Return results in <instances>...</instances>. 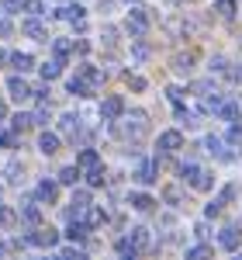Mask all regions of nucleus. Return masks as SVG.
Returning <instances> with one entry per match:
<instances>
[{
  "mask_svg": "<svg viewBox=\"0 0 242 260\" xmlns=\"http://www.w3.org/2000/svg\"><path fill=\"white\" fill-rule=\"evenodd\" d=\"M62 257H69V260L76 257V260H80V257H83V250H76V246H66V250H62Z\"/></svg>",
  "mask_w": 242,
  "mask_h": 260,
  "instance_id": "obj_41",
  "label": "nucleus"
},
{
  "mask_svg": "<svg viewBox=\"0 0 242 260\" xmlns=\"http://www.w3.org/2000/svg\"><path fill=\"white\" fill-rule=\"evenodd\" d=\"M56 18H62V21H73L76 28H83V7H80V4H66V7H62V11L56 14Z\"/></svg>",
  "mask_w": 242,
  "mask_h": 260,
  "instance_id": "obj_11",
  "label": "nucleus"
},
{
  "mask_svg": "<svg viewBox=\"0 0 242 260\" xmlns=\"http://www.w3.org/2000/svg\"><path fill=\"white\" fill-rule=\"evenodd\" d=\"M132 243H135V246H139V250H145V246H149V229H132Z\"/></svg>",
  "mask_w": 242,
  "mask_h": 260,
  "instance_id": "obj_33",
  "label": "nucleus"
},
{
  "mask_svg": "<svg viewBox=\"0 0 242 260\" xmlns=\"http://www.w3.org/2000/svg\"><path fill=\"white\" fill-rule=\"evenodd\" d=\"M73 49H76L80 56H87V49H90V45H87V42H83V39H76V42H73Z\"/></svg>",
  "mask_w": 242,
  "mask_h": 260,
  "instance_id": "obj_45",
  "label": "nucleus"
},
{
  "mask_svg": "<svg viewBox=\"0 0 242 260\" xmlns=\"http://www.w3.org/2000/svg\"><path fill=\"white\" fill-rule=\"evenodd\" d=\"M21 7H28V0H0V14H14Z\"/></svg>",
  "mask_w": 242,
  "mask_h": 260,
  "instance_id": "obj_32",
  "label": "nucleus"
},
{
  "mask_svg": "<svg viewBox=\"0 0 242 260\" xmlns=\"http://www.w3.org/2000/svg\"><path fill=\"white\" fill-rule=\"evenodd\" d=\"M208 253H211V250H208V246H197V250H190V253H187V257H208Z\"/></svg>",
  "mask_w": 242,
  "mask_h": 260,
  "instance_id": "obj_46",
  "label": "nucleus"
},
{
  "mask_svg": "<svg viewBox=\"0 0 242 260\" xmlns=\"http://www.w3.org/2000/svg\"><path fill=\"white\" fill-rule=\"evenodd\" d=\"M177 118H180L183 125H187V128H194V125H197V115H194V111H183V108L177 111Z\"/></svg>",
  "mask_w": 242,
  "mask_h": 260,
  "instance_id": "obj_36",
  "label": "nucleus"
},
{
  "mask_svg": "<svg viewBox=\"0 0 242 260\" xmlns=\"http://www.w3.org/2000/svg\"><path fill=\"white\" fill-rule=\"evenodd\" d=\"M128 4H135V0H128Z\"/></svg>",
  "mask_w": 242,
  "mask_h": 260,
  "instance_id": "obj_49",
  "label": "nucleus"
},
{
  "mask_svg": "<svg viewBox=\"0 0 242 260\" xmlns=\"http://www.w3.org/2000/svg\"><path fill=\"white\" fill-rule=\"evenodd\" d=\"M118 253H121V257H135V253H139V246L132 243V236H125V240H118Z\"/></svg>",
  "mask_w": 242,
  "mask_h": 260,
  "instance_id": "obj_30",
  "label": "nucleus"
},
{
  "mask_svg": "<svg viewBox=\"0 0 242 260\" xmlns=\"http://www.w3.org/2000/svg\"><path fill=\"white\" fill-rule=\"evenodd\" d=\"M239 111H242V108L235 104V101H228V104H222V108H218V115H222L225 121H235V118H239Z\"/></svg>",
  "mask_w": 242,
  "mask_h": 260,
  "instance_id": "obj_27",
  "label": "nucleus"
},
{
  "mask_svg": "<svg viewBox=\"0 0 242 260\" xmlns=\"http://www.w3.org/2000/svg\"><path fill=\"white\" fill-rule=\"evenodd\" d=\"M69 94H80V98H87V94H94V87H90V83H87V77H73V80H69Z\"/></svg>",
  "mask_w": 242,
  "mask_h": 260,
  "instance_id": "obj_16",
  "label": "nucleus"
},
{
  "mask_svg": "<svg viewBox=\"0 0 242 260\" xmlns=\"http://www.w3.org/2000/svg\"><path fill=\"white\" fill-rule=\"evenodd\" d=\"M104 180H107V177H104V167H101V163H97L94 170H87V184H90V187H101Z\"/></svg>",
  "mask_w": 242,
  "mask_h": 260,
  "instance_id": "obj_29",
  "label": "nucleus"
},
{
  "mask_svg": "<svg viewBox=\"0 0 242 260\" xmlns=\"http://www.w3.org/2000/svg\"><path fill=\"white\" fill-rule=\"evenodd\" d=\"M21 174H24V167H21V163H11V167H7V180L21 184Z\"/></svg>",
  "mask_w": 242,
  "mask_h": 260,
  "instance_id": "obj_37",
  "label": "nucleus"
},
{
  "mask_svg": "<svg viewBox=\"0 0 242 260\" xmlns=\"http://www.w3.org/2000/svg\"><path fill=\"white\" fill-rule=\"evenodd\" d=\"M11 66H14L18 73H28V70L35 66V59H31L28 52H14V56H11Z\"/></svg>",
  "mask_w": 242,
  "mask_h": 260,
  "instance_id": "obj_17",
  "label": "nucleus"
},
{
  "mask_svg": "<svg viewBox=\"0 0 242 260\" xmlns=\"http://www.w3.org/2000/svg\"><path fill=\"white\" fill-rule=\"evenodd\" d=\"M197 174H201V167H197V163H183V167H180V177L183 180H194Z\"/></svg>",
  "mask_w": 242,
  "mask_h": 260,
  "instance_id": "obj_34",
  "label": "nucleus"
},
{
  "mask_svg": "<svg viewBox=\"0 0 242 260\" xmlns=\"http://www.w3.org/2000/svg\"><path fill=\"white\" fill-rule=\"evenodd\" d=\"M56 194H59V187H56L52 180H42V184H38V201H49V205H52Z\"/></svg>",
  "mask_w": 242,
  "mask_h": 260,
  "instance_id": "obj_19",
  "label": "nucleus"
},
{
  "mask_svg": "<svg viewBox=\"0 0 242 260\" xmlns=\"http://www.w3.org/2000/svg\"><path fill=\"white\" fill-rule=\"evenodd\" d=\"M0 35H11V21H7V14H0Z\"/></svg>",
  "mask_w": 242,
  "mask_h": 260,
  "instance_id": "obj_42",
  "label": "nucleus"
},
{
  "mask_svg": "<svg viewBox=\"0 0 242 260\" xmlns=\"http://www.w3.org/2000/svg\"><path fill=\"white\" fill-rule=\"evenodd\" d=\"M87 233H90V225H83V222H73V225L66 229V236H69L73 243H83V240H87Z\"/></svg>",
  "mask_w": 242,
  "mask_h": 260,
  "instance_id": "obj_20",
  "label": "nucleus"
},
{
  "mask_svg": "<svg viewBox=\"0 0 242 260\" xmlns=\"http://www.w3.org/2000/svg\"><path fill=\"white\" fill-rule=\"evenodd\" d=\"M97 163H101L97 149H80V156H76V167H80V170H94Z\"/></svg>",
  "mask_w": 242,
  "mask_h": 260,
  "instance_id": "obj_15",
  "label": "nucleus"
},
{
  "mask_svg": "<svg viewBox=\"0 0 242 260\" xmlns=\"http://www.w3.org/2000/svg\"><path fill=\"white\" fill-rule=\"evenodd\" d=\"M0 118H4V104H0Z\"/></svg>",
  "mask_w": 242,
  "mask_h": 260,
  "instance_id": "obj_47",
  "label": "nucleus"
},
{
  "mask_svg": "<svg viewBox=\"0 0 242 260\" xmlns=\"http://www.w3.org/2000/svg\"><path fill=\"white\" fill-rule=\"evenodd\" d=\"M156 170H159V167L152 160H135V180H139V184H152V180H156Z\"/></svg>",
  "mask_w": 242,
  "mask_h": 260,
  "instance_id": "obj_6",
  "label": "nucleus"
},
{
  "mask_svg": "<svg viewBox=\"0 0 242 260\" xmlns=\"http://www.w3.org/2000/svg\"><path fill=\"white\" fill-rule=\"evenodd\" d=\"M0 146H4V149L14 146V136H11V132H0Z\"/></svg>",
  "mask_w": 242,
  "mask_h": 260,
  "instance_id": "obj_44",
  "label": "nucleus"
},
{
  "mask_svg": "<svg viewBox=\"0 0 242 260\" xmlns=\"http://www.w3.org/2000/svg\"><path fill=\"white\" fill-rule=\"evenodd\" d=\"M38 149L45 153V156H56V153H59V136H56V132H42L38 136Z\"/></svg>",
  "mask_w": 242,
  "mask_h": 260,
  "instance_id": "obj_9",
  "label": "nucleus"
},
{
  "mask_svg": "<svg viewBox=\"0 0 242 260\" xmlns=\"http://www.w3.org/2000/svg\"><path fill=\"white\" fill-rule=\"evenodd\" d=\"M128 205H132V208H135V212H149V208H152V205H156V201L149 198V194H132V201H128Z\"/></svg>",
  "mask_w": 242,
  "mask_h": 260,
  "instance_id": "obj_24",
  "label": "nucleus"
},
{
  "mask_svg": "<svg viewBox=\"0 0 242 260\" xmlns=\"http://www.w3.org/2000/svg\"><path fill=\"white\" fill-rule=\"evenodd\" d=\"M215 11H218V18H235V0H215Z\"/></svg>",
  "mask_w": 242,
  "mask_h": 260,
  "instance_id": "obj_22",
  "label": "nucleus"
},
{
  "mask_svg": "<svg viewBox=\"0 0 242 260\" xmlns=\"http://www.w3.org/2000/svg\"><path fill=\"white\" fill-rule=\"evenodd\" d=\"M14 222H18V212L11 205H0V229H11Z\"/></svg>",
  "mask_w": 242,
  "mask_h": 260,
  "instance_id": "obj_21",
  "label": "nucleus"
},
{
  "mask_svg": "<svg viewBox=\"0 0 242 260\" xmlns=\"http://www.w3.org/2000/svg\"><path fill=\"white\" fill-rule=\"evenodd\" d=\"M31 121H35V125H49V101H42V108L35 111V118H31Z\"/></svg>",
  "mask_w": 242,
  "mask_h": 260,
  "instance_id": "obj_35",
  "label": "nucleus"
},
{
  "mask_svg": "<svg viewBox=\"0 0 242 260\" xmlns=\"http://www.w3.org/2000/svg\"><path fill=\"white\" fill-rule=\"evenodd\" d=\"M204 146H208V153H211V156H218V160H225V163L232 160V153H228V149H225V142L218 139V136H211V139L204 142Z\"/></svg>",
  "mask_w": 242,
  "mask_h": 260,
  "instance_id": "obj_14",
  "label": "nucleus"
},
{
  "mask_svg": "<svg viewBox=\"0 0 242 260\" xmlns=\"http://www.w3.org/2000/svg\"><path fill=\"white\" fill-rule=\"evenodd\" d=\"M218 243H222V250H239L242 233L235 229V225H228V229H222V236H218Z\"/></svg>",
  "mask_w": 242,
  "mask_h": 260,
  "instance_id": "obj_8",
  "label": "nucleus"
},
{
  "mask_svg": "<svg viewBox=\"0 0 242 260\" xmlns=\"http://www.w3.org/2000/svg\"><path fill=\"white\" fill-rule=\"evenodd\" d=\"M59 132H62V136H69V139H76V136L83 132V118H80V115H73V111L62 115V118H59Z\"/></svg>",
  "mask_w": 242,
  "mask_h": 260,
  "instance_id": "obj_5",
  "label": "nucleus"
},
{
  "mask_svg": "<svg viewBox=\"0 0 242 260\" xmlns=\"http://www.w3.org/2000/svg\"><path fill=\"white\" fill-rule=\"evenodd\" d=\"M31 125H35V121H31V115H14V118H11V128H14V132H28V128H31Z\"/></svg>",
  "mask_w": 242,
  "mask_h": 260,
  "instance_id": "obj_25",
  "label": "nucleus"
},
{
  "mask_svg": "<svg viewBox=\"0 0 242 260\" xmlns=\"http://www.w3.org/2000/svg\"><path fill=\"white\" fill-rule=\"evenodd\" d=\"M52 49H56V59H66V56L73 52V42H69V39H56Z\"/></svg>",
  "mask_w": 242,
  "mask_h": 260,
  "instance_id": "obj_31",
  "label": "nucleus"
},
{
  "mask_svg": "<svg viewBox=\"0 0 242 260\" xmlns=\"http://www.w3.org/2000/svg\"><path fill=\"white\" fill-rule=\"evenodd\" d=\"M121 111H125V101H121L118 94L104 98V104H101V118H104V121H114V118H121Z\"/></svg>",
  "mask_w": 242,
  "mask_h": 260,
  "instance_id": "obj_3",
  "label": "nucleus"
},
{
  "mask_svg": "<svg viewBox=\"0 0 242 260\" xmlns=\"http://www.w3.org/2000/svg\"><path fill=\"white\" fill-rule=\"evenodd\" d=\"M0 62H4V52H0Z\"/></svg>",
  "mask_w": 242,
  "mask_h": 260,
  "instance_id": "obj_48",
  "label": "nucleus"
},
{
  "mask_svg": "<svg viewBox=\"0 0 242 260\" xmlns=\"http://www.w3.org/2000/svg\"><path fill=\"white\" fill-rule=\"evenodd\" d=\"M59 73H62V59H52V62L42 66V77H45V80H56Z\"/></svg>",
  "mask_w": 242,
  "mask_h": 260,
  "instance_id": "obj_26",
  "label": "nucleus"
},
{
  "mask_svg": "<svg viewBox=\"0 0 242 260\" xmlns=\"http://www.w3.org/2000/svg\"><path fill=\"white\" fill-rule=\"evenodd\" d=\"M83 219H87V225H101V222L107 219V212H101L97 205H87V208H83Z\"/></svg>",
  "mask_w": 242,
  "mask_h": 260,
  "instance_id": "obj_18",
  "label": "nucleus"
},
{
  "mask_svg": "<svg viewBox=\"0 0 242 260\" xmlns=\"http://www.w3.org/2000/svg\"><path fill=\"white\" fill-rule=\"evenodd\" d=\"M190 62H194V56L187 52V56H180V59H177V70H180V73H187V70H190Z\"/></svg>",
  "mask_w": 242,
  "mask_h": 260,
  "instance_id": "obj_38",
  "label": "nucleus"
},
{
  "mask_svg": "<svg viewBox=\"0 0 242 260\" xmlns=\"http://www.w3.org/2000/svg\"><path fill=\"white\" fill-rule=\"evenodd\" d=\"M145 28H149V14H145V7H132V11H128V31H132L135 39H142Z\"/></svg>",
  "mask_w": 242,
  "mask_h": 260,
  "instance_id": "obj_2",
  "label": "nucleus"
},
{
  "mask_svg": "<svg viewBox=\"0 0 242 260\" xmlns=\"http://www.w3.org/2000/svg\"><path fill=\"white\" fill-rule=\"evenodd\" d=\"M166 94H170V101H173V104H180V98H183V94H180V87H170Z\"/></svg>",
  "mask_w": 242,
  "mask_h": 260,
  "instance_id": "obj_43",
  "label": "nucleus"
},
{
  "mask_svg": "<svg viewBox=\"0 0 242 260\" xmlns=\"http://www.w3.org/2000/svg\"><path fill=\"white\" fill-rule=\"evenodd\" d=\"M21 219L28 222V225H38L42 222V208L35 205V201H24V205H21Z\"/></svg>",
  "mask_w": 242,
  "mask_h": 260,
  "instance_id": "obj_13",
  "label": "nucleus"
},
{
  "mask_svg": "<svg viewBox=\"0 0 242 260\" xmlns=\"http://www.w3.org/2000/svg\"><path fill=\"white\" fill-rule=\"evenodd\" d=\"M21 28H24V35H31V39H45V35H49V31H45V24H42L38 18H24L21 21Z\"/></svg>",
  "mask_w": 242,
  "mask_h": 260,
  "instance_id": "obj_12",
  "label": "nucleus"
},
{
  "mask_svg": "<svg viewBox=\"0 0 242 260\" xmlns=\"http://www.w3.org/2000/svg\"><path fill=\"white\" fill-rule=\"evenodd\" d=\"M80 180V167H62L59 170V184H76Z\"/></svg>",
  "mask_w": 242,
  "mask_h": 260,
  "instance_id": "obj_28",
  "label": "nucleus"
},
{
  "mask_svg": "<svg viewBox=\"0 0 242 260\" xmlns=\"http://www.w3.org/2000/svg\"><path fill=\"white\" fill-rule=\"evenodd\" d=\"M145 115L142 111H135L132 118H125V121H118L114 118V132H118V139H125V142H135V139H142L145 136Z\"/></svg>",
  "mask_w": 242,
  "mask_h": 260,
  "instance_id": "obj_1",
  "label": "nucleus"
},
{
  "mask_svg": "<svg viewBox=\"0 0 242 260\" xmlns=\"http://www.w3.org/2000/svg\"><path fill=\"white\" fill-rule=\"evenodd\" d=\"M24 240L31 243V246H56V243H59V233H56V229H35V233H28Z\"/></svg>",
  "mask_w": 242,
  "mask_h": 260,
  "instance_id": "obj_4",
  "label": "nucleus"
},
{
  "mask_svg": "<svg viewBox=\"0 0 242 260\" xmlns=\"http://www.w3.org/2000/svg\"><path fill=\"white\" fill-rule=\"evenodd\" d=\"M128 87H132V90H145V80H142V77H132V73H128Z\"/></svg>",
  "mask_w": 242,
  "mask_h": 260,
  "instance_id": "obj_39",
  "label": "nucleus"
},
{
  "mask_svg": "<svg viewBox=\"0 0 242 260\" xmlns=\"http://www.w3.org/2000/svg\"><path fill=\"white\" fill-rule=\"evenodd\" d=\"M7 94H11L14 101H28L31 94H35V90H31L28 83L21 80V77H11V80H7Z\"/></svg>",
  "mask_w": 242,
  "mask_h": 260,
  "instance_id": "obj_7",
  "label": "nucleus"
},
{
  "mask_svg": "<svg viewBox=\"0 0 242 260\" xmlns=\"http://www.w3.org/2000/svg\"><path fill=\"white\" fill-rule=\"evenodd\" d=\"M180 146H183L180 132H163V136H159V149H163V153H177Z\"/></svg>",
  "mask_w": 242,
  "mask_h": 260,
  "instance_id": "obj_10",
  "label": "nucleus"
},
{
  "mask_svg": "<svg viewBox=\"0 0 242 260\" xmlns=\"http://www.w3.org/2000/svg\"><path fill=\"white\" fill-rule=\"evenodd\" d=\"M166 201H170V205H180V191H177V187H166Z\"/></svg>",
  "mask_w": 242,
  "mask_h": 260,
  "instance_id": "obj_40",
  "label": "nucleus"
},
{
  "mask_svg": "<svg viewBox=\"0 0 242 260\" xmlns=\"http://www.w3.org/2000/svg\"><path fill=\"white\" fill-rule=\"evenodd\" d=\"M211 184H215V180H211V174H208V170H201L197 177L190 180V187H194V191H211Z\"/></svg>",
  "mask_w": 242,
  "mask_h": 260,
  "instance_id": "obj_23",
  "label": "nucleus"
}]
</instances>
